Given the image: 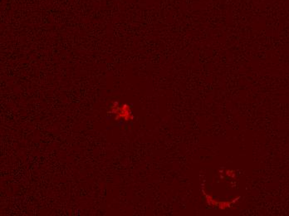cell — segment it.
<instances>
[{"label":"cell","instance_id":"cell-1","mask_svg":"<svg viewBox=\"0 0 289 216\" xmlns=\"http://www.w3.org/2000/svg\"><path fill=\"white\" fill-rule=\"evenodd\" d=\"M109 113L112 115L115 116L116 121L123 119L125 122H129V121H132L133 119L131 106L127 104H123L122 106H120L118 101L113 102V106H111Z\"/></svg>","mask_w":289,"mask_h":216}]
</instances>
